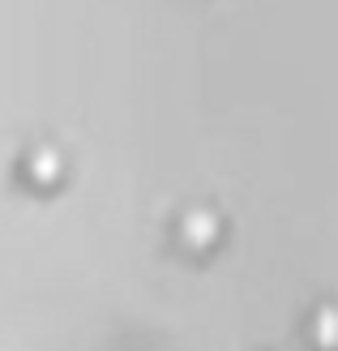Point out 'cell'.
Here are the masks:
<instances>
[{"label":"cell","instance_id":"6da1fadb","mask_svg":"<svg viewBox=\"0 0 338 351\" xmlns=\"http://www.w3.org/2000/svg\"><path fill=\"white\" fill-rule=\"evenodd\" d=\"M215 236H219V223L210 210H189L184 215V240L189 244H210Z\"/></svg>","mask_w":338,"mask_h":351},{"label":"cell","instance_id":"7a4b0ae2","mask_svg":"<svg viewBox=\"0 0 338 351\" xmlns=\"http://www.w3.org/2000/svg\"><path fill=\"white\" fill-rule=\"evenodd\" d=\"M309 335L317 347H338V308H317L313 313V326H309Z\"/></svg>","mask_w":338,"mask_h":351},{"label":"cell","instance_id":"3957f363","mask_svg":"<svg viewBox=\"0 0 338 351\" xmlns=\"http://www.w3.org/2000/svg\"><path fill=\"white\" fill-rule=\"evenodd\" d=\"M26 171H34V180H39V184H51V180H56V171H60V159H56V150H34L30 154V159H26Z\"/></svg>","mask_w":338,"mask_h":351}]
</instances>
